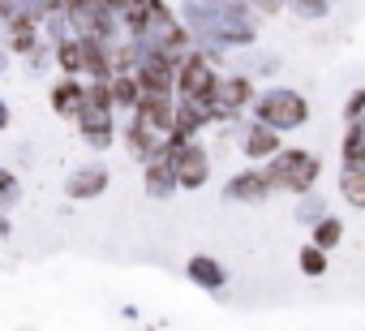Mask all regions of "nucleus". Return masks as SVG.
<instances>
[{"mask_svg":"<svg viewBox=\"0 0 365 331\" xmlns=\"http://www.w3.org/2000/svg\"><path fill=\"white\" fill-rule=\"evenodd\" d=\"M344 116H348V121H356V116H365V91H356V95L348 99V108H344Z\"/></svg>","mask_w":365,"mask_h":331,"instance_id":"ddd939ff","label":"nucleus"},{"mask_svg":"<svg viewBox=\"0 0 365 331\" xmlns=\"http://www.w3.org/2000/svg\"><path fill=\"white\" fill-rule=\"evenodd\" d=\"M241 146H245V155H250V159H267V155H275V151H279V129H271V125H262V121H258V125H250V129H245V142H241Z\"/></svg>","mask_w":365,"mask_h":331,"instance_id":"6e6552de","label":"nucleus"},{"mask_svg":"<svg viewBox=\"0 0 365 331\" xmlns=\"http://www.w3.org/2000/svg\"><path fill=\"white\" fill-rule=\"evenodd\" d=\"M215 86H220V73H215L207 52L180 56V65H176V99H190V103H207L211 108Z\"/></svg>","mask_w":365,"mask_h":331,"instance_id":"7ed1b4c3","label":"nucleus"},{"mask_svg":"<svg viewBox=\"0 0 365 331\" xmlns=\"http://www.w3.org/2000/svg\"><path fill=\"white\" fill-rule=\"evenodd\" d=\"M103 5H108V9H116V14H120V9H125V0H103Z\"/></svg>","mask_w":365,"mask_h":331,"instance_id":"dca6fc26","label":"nucleus"},{"mask_svg":"<svg viewBox=\"0 0 365 331\" xmlns=\"http://www.w3.org/2000/svg\"><path fill=\"white\" fill-rule=\"evenodd\" d=\"M271 190H288V194H309L318 181V159L309 151H275V159L267 163Z\"/></svg>","mask_w":365,"mask_h":331,"instance_id":"f03ea898","label":"nucleus"},{"mask_svg":"<svg viewBox=\"0 0 365 331\" xmlns=\"http://www.w3.org/2000/svg\"><path fill=\"white\" fill-rule=\"evenodd\" d=\"M65 190H69V198H78V203H82V198H99V194L108 190V168H99V163H95V168H82V173L69 177Z\"/></svg>","mask_w":365,"mask_h":331,"instance_id":"0eeeda50","label":"nucleus"},{"mask_svg":"<svg viewBox=\"0 0 365 331\" xmlns=\"http://www.w3.org/2000/svg\"><path fill=\"white\" fill-rule=\"evenodd\" d=\"M5 125H9V108H5V103H0V129H5Z\"/></svg>","mask_w":365,"mask_h":331,"instance_id":"2eb2a0df","label":"nucleus"},{"mask_svg":"<svg viewBox=\"0 0 365 331\" xmlns=\"http://www.w3.org/2000/svg\"><path fill=\"white\" fill-rule=\"evenodd\" d=\"M267 190H271V177L262 168H250V173H237L224 185V198H232V203H258V198H267Z\"/></svg>","mask_w":365,"mask_h":331,"instance_id":"20e7f679","label":"nucleus"},{"mask_svg":"<svg viewBox=\"0 0 365 331\" xmlns=\"http://www.w3.org/2000/svg\"><path fill=\"white\" fill-rule=\"evenodd\" d=\"M254 116L271 129H301L309 121V103L301 91H288V86H275V91H262L254 95Z\"/></svg>","mask_w":365,"mask_h":331,"instance_id":"f257e3e1","label":"nucleus"},{"mask_svg":"<svg viewBox=\"0 0 365 331\" xmlns=\"http://www.w3.org/2000/svg\"><path fill=\"white\" fill-rule=\"evenodd\" d=\"M82 103H86V86L78 82V78H65V82H56L52 86V108L61 112V116H82Z\"/></svg>","mask_w":365,"mask_h":331,"instance_id":"423d86ee","label":"nucleus"},{"mask_svg":"<svg viewBox=\"0 0 365 331\" xmlns=\"http://www.w3.org/2000/svg\"><path fill=\"white\" fill-rule=\"evenodd\" d=\"M185 271H190V280H194V284H202V288H211V292H215V288H224V280H228V275H224V267H220L211 254H194Z\"/></svg>","mask_w":365,"mask_h":331,"instance_id":"1a4fd4ad","label":"nucleus"},{"mask_svg":"<svg viewBox=\"0 0 365 331\" xmlns=\"http://www.w3.org/2000/svg\"><path fill=\"white\" fill-rule=\"evenodd\" d=\"M176 185H180V181H176V168H172V159H168V155H155V159H146V194H155V198H168Z\"/></svg>","mask_w":365,"mask_h":331,"instance_id":"39448f33","label":"nucleus"},{"mask_svg":"<svg viewBox=\"0 0 365 331\" xmlns=\"http://www.w3.org/2000/svg\"><path fill=\"white\" fill-rule=\"evenodd\" d=\"M254 5H258L262 14H279V9H284V0H254Z\"/></svg>","mask_w":365,"mask_h":331,"instance_id":"4468645a","label":"nucleus"},{"mask_svg":"<svg viewBox=\"0 0 365 331\" xmlns=\"http://www.w3.org/2000/svg\"><path fill=\"white\" fill-rule=\"evenodd\" d=\"M339 194H344V203H348V207L365 211V163H344Z\"/></svg>","mask_w":365,"mask_h":331,"instance_id":"9d476101","label":"nucleus"},{"mask_svg":"<svg viewBox=\"0 0 365 331\" xmlns=\"http://www.w3.org/2000/svg\"><path fill=\"white\" fill-rule=\"evenodd\" d=\"M297 263H301V271H305V275H322V271H327V250L309 241V245L301 250V258H297Z\"/></svg>","mask_w":365,"mask_h":331,"instance_id":"f8f14e48","label":"nucleus"},{"mask_svg":"<svg viewBox=\"0 0 365 331\" xmlns=\"http://www.w3.org/2000/svg\"><path fill=\"white\" fill-rule=\"evenodd\" d=\"M339 241H344V224H339L335 215H327V220H318V224H314V245L331 250V245H339Z\"/></svg>","mask_w":365,"mask_h":331,"instance_id":"9b49d317","label":"nucleus"}]
</instances>
